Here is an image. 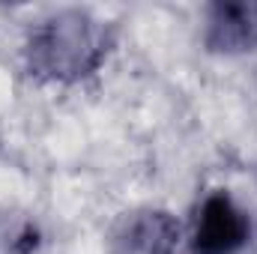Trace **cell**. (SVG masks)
<instances>
[{
    "label": "cell",
    "mask_w": 257,
    "mask_h": 254,
    "mask_svg": "<svg viewBox=\"0 0 257 254\" xmlns=\"http://www.w3.org/2000/svg\"><path fill=\"white\" fill-rule=\"evenodd\" d=\"M111 51V30L81 9H66L36 24L27 42L30 72L51 81H78Z\"/></svg>",
    "instance_id": "6da1fadb"
},
{
    "label": "cell",
    "mask_w": 257,
    "mask_h": 254,
    "mask_svg": "<svg viewBox=\"0 0 257 254\" xmlns=\"http://www.w3.org/2000/svg\"><path fill=\"white\" fill-rule=\"evenodd\" d=\"M251 236L248 215L233 203L227 191H212L203 197L194 218L192 245L197 254H236Z\"/></svg>",
    "instance_id": "7a4b0ae2"
},
{
    "label": "cell",
    "mask_w": 257,
    "mask_h": 254,
    "mask_svg": "<svg viewBox=\"0 0 257 254\" xmlns=\"http://www.w3.org/2000/svg\"><path fill=\"white\" fill-rule=\"evenodd\" d=\"M203 42L218 54H242L257 48V0L212 3L206 12Z\"/></svg>",
    "instance_id": "3957f363"
},
{
    "label": "cell",
    "mask_w": 257,
    "mask_h": 254,
    "mask_svg": "<svg viewBox=\"0 0 257 254\" xmlns=\"http://www.w3.org/2000/svg\"><path fill=\"white\" fill-rule=\"evenodd\" d=\"M177 239V221L168 212H150L141 221H135L128 242L141 254H171V245Z\"/></svg>",
    "instance_id": "277c9868"
}]
</instances>
